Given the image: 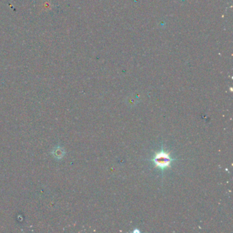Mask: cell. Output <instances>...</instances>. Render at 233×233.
<instances>
[{"label":"cell","mask_w":233,"mask_h":233,"mask_svg":"<svg viewBox=\"0 0 233 233\" xmlns=\"http://www.w3.org/2000/svg\"><path fill=\"white\" fill-rule=\"evenodd\" d=\"M172 159H171L169 155L163 151L159 152L156 154L153 159L155 164L160 168H165L170 165Z\"/></svg>","instance_id":"obj_1"},{"label":"cell","mask_w":233,"mask_h":233,"mask_svg":"<svg viewBox=\"0 0 233 233\" xmlns=\"http://www.w3.org/2000/svg\"><path fill=\"white\" fill-rule=\"evenodd\" d=\"M53 156H55V158L61 159L64 155V151L60 147H56L54 149V151L53 152Z\"/></svg>","instance_id":"obj_2"}]
</instances>
